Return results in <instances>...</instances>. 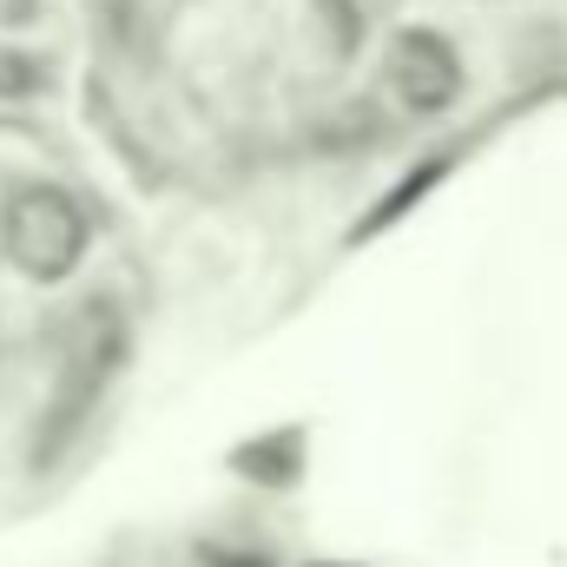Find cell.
Masks as SVG:
<instances>
[{
    "instance_id": "6da1fadb",
    "label": "cell",
    "mask_w": 567,
    "mask_h": 567,
    "mask_svg": "<svg viewBox=\"0 0 567 567\" xmlns=\"http://www.w3.org/2000/svg\"><path fill=\"white\" fill-rule=\"evenodd\" d=\"M86 245H93V225H86L80 198L60 192V185H20L0 205V251H7V265L20 278H33V284L73 278Z\"/></svg>"
},
{
    "instance_id": "7a4b0ae2",
    "label": "cell",
    "mask_w": 567,
    "mask_h": 567,
    "mask_svg": "<svg viewBox=\"0 0 567 567\" xmlns=\"http://www.w3.org/2000/svg\"><path fill=\"white\" fill-rule=\"evenodd\" d=\"M383 80H390V93H396L410 113L429 120V113H449V106H455V93H462V60H455V47H449L442 33L403 27V33L390 40Z\"/></svg>"
},
{
    "instance_id": "3957f363",
    "label": "cell",
    "mask_w": 567,
    "mask_h": 567,
    "mask_svg": "<svg viewBox=\"0 0 567 567\" xmlns=\"http://www.w3.org/2000/svg\"><path fill=\"white\" fill-rule=\"evenodd\" d=\"M205 567H271L265 555H231V548H205Z\"/></svg>"
},
{
    "instance_id": "277c9868",
    "label": "cell",
    "mask_w": 567,
    "mask_h": 567,
    "mask_svg": "<svg viewBox=\"0 0 567 567\" xmlns=\"http://www.w3.org/2000/svg\"><path fill=\"white\" fill-rule=\"evenodd\" d=\"M323 567H330V561H323Z\"/></svg>"
}]
</instances>
